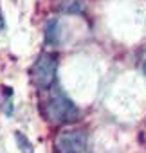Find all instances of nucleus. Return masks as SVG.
<instances>
[{"label":"nucleus","instance_id":"f257e3e1","mask_svg":"<svg viewBox=\"0 0 146 153\" xmlns=\"http://www.w3.org/2000/svg\"><path fill=\"white\" fill-rule=\"evenodd\" d=\"M43 115L52 124H70L80 119V110L61 90H54L43 105Z\"/></svg>","mask_w":146,"mask_h":153},{"label":"nucleus","instance_id":"423d86ee","mask_svg":"<svg viewBox=\"0 0 146 153\" xmlns=\"http://www.w3.org/2000/svg\"><path fill=\"white\" fill-rule=\"evenodd\" d=\"M15 140H16V146L22 153H34V146L31 144L27 135H24L22 131H15Z\"/></svg>","mask_w":146,"mask_h":153},{"label":"nucleus","instance_id":"20e7f679","mask_svg":"<svg viewBox=\"0 0 146 153\" xmlns=\"http://www.w3.org/2000/svg\"><path fill=\"white\" fill-rule=\"evenodd\" d=\"M58 25L60 24H58L56 18L49 20L47 25H45V42L49 45H58V42H60V29H58Z\"/></svg>","mask_w":146,"mask_h":153},{"label":"nucleus","instance_id":"39448f33","mask_svg":"<svg viewBox=\"0 0 146 153\" xmlns=\"http://www.w3.org/2000/svg\"><path fill=\"white\" fill-rule=\"evenodd\" d=\"M56 9L61 11V13H81L83 6L78 2V0H60Z\"/></svg>","mask_w":146,"mask_h":153},{"label":"nucleus","instance_id":"f03ea898","mask_svg":"<svg viewBox=\"0 0 146 153\" xmlns=\"http://www.w3.org/2000/svg\"><path fill=\"white\" fill-rule=\"evenodd\" d=\"M56 68H58V63L52 54H40L34 65L31 67V79L34 87L40 90L51 88L56 79Z\"/></svg>","mask_w":146,"mask_h":153},{"label":"nucleus","instance_id":"7ed1b4c3","mask_svg":"<svg viewBox=\"0 0 146 153\" xmlns=\"http://www.w3.org/2000/svg\"><path fill=\"white\" fill-rule=\"evenodd\" d=\"M87 144H89L87 133L80 131V130L60 131L56 140H54V146H56L58 153H85Z\"/></svg>","mask_w":146,"mask_h":153}]
</instances>
